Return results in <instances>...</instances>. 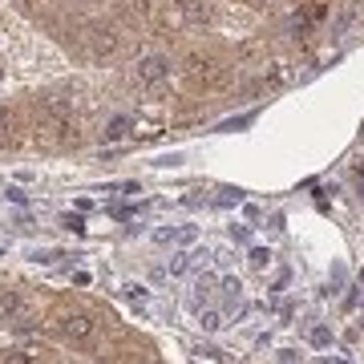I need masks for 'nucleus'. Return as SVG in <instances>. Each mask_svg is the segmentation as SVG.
<instances>
[{
    "mask_svg": "<svg viewBox=\"0 0 364 364\" xmlns=\"http://www.w3.org/2000/svg\"><path fill=\"white\" fill-rule=\"evenodd\" d=\"M25 320V299L13 287H0V324H21Z\"/></svg>",
    "mask_w": 364,
    "mask_h": 364,
    "instance_id": "obj_2",
    "label": "nucleus"
},
{
    "mask_svg": "<svg viewBox=\"0 0 364 364\" xmlns=\"http://www.w3.org/2000/svg\"><path fill=\"white\" fill-rule=\"evenodd\" d=\"M158 243H191L195 239V227H178V231H158Z\"/></svg>",
    "mask_w": 364,
    "mask_h": 364,
    "instance_id": "obj_5",
    "label": "nucleus"
},
{
    "mask_svg": "<svg viewBox=\"0 0 364 364\" xmlns=\"http://www.w3.org/2000/svg\"><path fill=\"white\" fill-rule=\"evenodd\" d=\"M93 328H97V324H93L85 312H65L61 320H57V332H61L65 340H73V344H90Z\"/></svg>",
    "mask_w": 364,
    "mask_h": 364,
    "instance_id": "obj_1",
    "label": "nucleus"
},
{
    "mask_svg": "<svg viewBox=\"0 0 364 364\" xmlns=\"http://www.w3.org/2000/svg\"><path fill=\"white\" fill-rule=\"evenodd\" d=\"M198 320H203V328H207V332H219V328H223V316L219 312H203Z\"/></svg>",
    "mask_w": 364,
    "mask_h": 364,
    "instance_id": "obj_8",
    "label": "nucleus"
},
{
    "mask_svg": "<svg viewBox=\"0 0 364 364\" xmlns=\"http://www.w3.org/2000/svg\"><path fill=\"white\" fill-rule=\"evenodd\" d=\"M251 267H255V272H263V267H267V263H272V251H263V247H255V251H251Z\"/></svg>",
    "mask_w": 364,
    "mask_h": 364,
    "instance_id": "obj_7",
    "label": "nucleus"
},
{
    "mask_svg": "<svg viewBox=\"0 0 364 364\" xmlns=\"http://www.w3.org/2000/svg\"><path fill=\"white\" fill-rule=\"evenodd\" d=\"M126 130H130V117H114L109 130H105V138H109V142H114V138H126Z\"/></svg>",
    "mask_w": 364,
    "mask_h": 364,
    "instance_id": "obj_6",
    "label": "nucleus"
},
{
    "mask_svg": "<svg viewBox=\"0 0 364 364\" xmlns=\"http://www.w3.org/2000/svg\"><path fill=\"white\" fill-rule=\"evenodd\" d=\"M170 77V61L166 57H146L138 61V85H158V81Z\"/></svg>",
    "mask_w": 364,
    "mask_h": 364,
    "instance_id": "obj_3",
    "label": "nucleus"
},
{
    "mask_svg": "<svg viewBox=\"0 0 364 364\" xmlns=\"http://www.w3.org/2000/svg\"><path fill=\"white\" fill-rule=\"evenodd\" d=\"M312 344L316 348H324L328 344V328H312Z\"/></svg>",
    "mask_w": 364,
    "mask_h": 364,
    "instance_id": "obj_10",
    "label": "nucleus"
},
{
    "mask_svg": "<svg viewBox=\"0 0 364 364\" xmlns=\"http://www.w3.org/2000/svg\"><path fill=\"white\" fill-rule=\"evenodd\" d=\"M33 360H37L33 348H4L0 352V364H33Z\"/></svg>",
    "mask_w": 364,
    "mask_h": 364,
    "instance_id": "obj_4",
    "label": "nucleus"
},
{
    "mask_svg": "<svg viewBox=\"0 0 364 364\" xmlns=\"http://www.w3.org/2000/svg\"><path fill=\"white\" fill-rule=\"evenodd\" d=\"M186 267H191V259H186V255H178V259L170 263V275H182Z\"/></svg>",
    "mask_w": 364,
    "mask_h": 364,
    "instance_id": "obj_9",
    "label": "nucleus"
}]
</instances>
